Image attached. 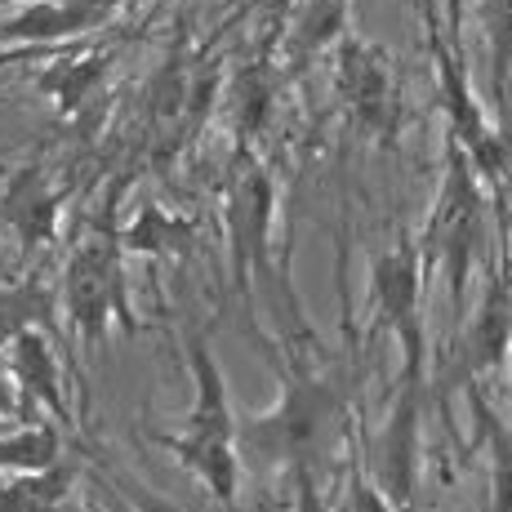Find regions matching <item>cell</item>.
I'll return each mask as SVG.
<instances>
[{"mask_svg":"<svg viewBox=\"0 0 512 512\" xmlns=\"http://www.w3.org/2000/svg\"><path fill=\"white\" fill-rule=\"evenodd\" d=\"M112 214L116 196H107V205L90 219V228L76 241L72 259L63 268V281H58L67 330H72L76 348L85 352V361H94L103 352L112 326L139 334V317H134L130 290H125V245Z\"/></svg>","mask_w":512,"mask_h":512,"instance_id":"2","label":"cell"},{"mask_svg":"<svg viewBox=\"0 0 512 512\" xmlns=\"http://www.w3.org/2000/svg\"><path fill=\"white\" fill-rule=\"evenodd\" d=\"M481 512H486V508H481Z\"/></svg>","mask_w":512,"mask_h":512,"instance_id":"31","label":"cell"},{"mask_svg":"<svg viewBox=\"0 0 512 512\" xmlns=\"http://www.w3.org/2000/svg\"><path fill=\"white\" fill-rule=\"evenodd\" d=\"M423 32H428V58H432V76H437L441 112H446V134L468 152L477 179L486 183V192L504 210V201L512 192V130L508 125L499 130L490 121V112L481 107V98L468 81L464 54L450 45V32H441L432 0H423Z\"/></svg>","mask_w":512,"mask_h":512,"instance_id":"4","label":"cell"},{"mask_svg":"<svg viewBox=\"0 0 512 512\" xmlns=\"http://www.w3.org/2000/svg\"><path fill=\"white\" fill-rule=\"evenodd\" d=\"M290 495H294V512H330L326 504V495H321V481H317V472L312 468H299V472H290Z\"/></svg>","mask_w":512,"mask_h":512,"instance_id":"25","label":"cell"},{"mask_svg":"<svg viewBox=\"0 0 512 512\" xmlns=\"http://www.w3.org/2000/svg\"><path fill=\"white\" fill-rule=\"evenodd\" d=\"M263 352L277 361L281 392L268 410L250 419H236V446H241V464L250 468H277V472H317L330 459L334 441L343 437L348 423V397H343L339 379L317 366L312 352V334H294L285 339V352L272 339H259Z\"/></svg>","mask_w":512,"mask_h":512,"instance_id":"1","label":"cell"},{"mask_svg":"<svg viewBox=\"0 0 512 512\" xmlns=\"http://www.w3.org/2000/svg\"><path fill=\"white\" fill-rule=\"evenodd\" d=\"M183 357H187V374H192V406H187L179 432H187V437L236 441V410H232L228 374H223L219 357H214L210 334L196 330V326L187 330Z\"/></svg>","mask_w":512,"mask_h":512,"instance_id":"12","label":"cell"},{"mask_svg":"<svg viewBox=\"0 0 512 512\" xmlns=\"http://www.w3.org/2000/svg\"><path fill=\"white\" fill-rule=\"evenodd\" d=\"M472 428H477V446L486 450L490 459V499L486 512H512V423L490 406L486 388L481 383H468L464 388Z\"/></svg>","mask_w":512,"mask_h":512,"instance_id":"16","label":"cell"},{"mask_svg":"<svg viewBox=\"0 0 512 512\" xmlns=\"http://www.w3.org/2000/svg\"><path fill=\"white\" fill-rule=\"evenodd\" d=\"M0 281H5V272H0Z\"/></svg>","mask_w":512,"mask_h":512,"instance_id":"30","label":"cell"},{"mask_svg":"<svg viewBox=\"0 0 512 512\" xmlns=\"http://www.w3.org/2000/svg\"><path fill=\"white\" fill-rule=\"evenodd\" d=\"M481 32H486V54H490V94H495L499 112H504L512 81V0H481Z\"/></svg>","mask_w":512,"mask_h":512,"instance_id":"21","label":"cell"},{"mask_svg":"<svg viewBox=\"0 0 512 512\" xmlns=\"http://www.w3.org/2000/svg\"><path fill=\"white\" fill-rule=\"evenodd\" d=\"M508 366H512V348H508Z\"/></svg>","mask_w":512,"mask_h":512,"instance_id":"29","label":"cell"},{"mask_svg":"<svg viewBox=\"0 0 512 512\" xmlns=\"http://www.w3.org/2000/svg\"><path fill=\"white\" fill-rule=\"evenodd\" d=\"M5 423H14V419H0V432H5Z\"/></svg>","mask_w":512,"mask_h":512,"instance_id":"28","label":"cell"},{"mask_svg":"<svg viewBox=\"0 0 512 512\" xmlns=\"http://www.w3.org/2000/svg\"><path fill=\"white\" fill-rule=\"evenodd\" d=\"M348 27H352V0H299L277 45L281 76H303L326 49H334V41Z\"/></svg>","mask_w":512,"mask_h":512,"instance_id":"15","label":"cell"},{"mask_svg":"<svg viewBox=\"0 0 512 512\" xmlns=\"http://www.w3.org/2000/svg\"><path fill=\"white\" fill-rule=\"evenodd\" d=\"M76 481H81V468L67 459L45 472H18L0 486V512H45L58 499H72Z\"/></svg>","mask_w":512,"mask_h":512,"instance_id":"20","label":"cell"},{"mask_svg":"<svg viewBox=\"0 0 512 512\" xmlns=\"http://www.w3.org/2000/svg\"><path fill=\"white\" fill-rule=\"evenodd\" d=\"M428 268L415 232H401L388 250L370 259V312L374 326L392 334L401 352V379L410 388H428Z\"/></svg>","mask_w":512,"mask_h":512,"instance_id":"6","label":"cell"},{"mask_svg":"<svg viewBox=\"0 0 512 512\" xmlns=\"http://www.w3.org/2000/svg\"><path fill=\"white\" fill-rule=\"evenodd\" d=\"M63 187L54 183L45 156H27L0 187V223L14 236L18 254L36 259V254L54 250L58 232H63Z\"/></svg>","mask_w":512,"mask_h":512,"instance_id":"10","label":"cell"},{"mask_svg":"<svg viewBox=\"0 0 512 512\" xmlns=\"http://www.w3.org/2000/svg\"><path fill=\"white\" fill-rule=\"evenodd\" d=\"M486 201H490L486 183L477 179L468 152L446 134V147H441V187H437L428 223L419 232V250H423L428 277L437 272L441 285H446L455 321L464 317V294L472 285L481 245H486V210H490Z\"/></svg>","mask_w":512,"mask_h":512,"instance_id":"3","label":"cell"},{"mask_svg":"<svg viewBox=\"0 0 512 512\" xmlns=\"http://www.w3.org/2000/svg\"><path fill=\"white\" fill-rule=\"evenodd\" d=\"M330 85L352 130L383 152H397L406 130V90L392 49L348 27L330 49Z\"/></svg>","mask_w":512,"mask_h":512,"instance_id":"5","label":"cell"},{"mask_svg":"<svg viewBox=\"0 0 512 512\" xmlns=\"http://www.w3.org/2000/svg\"><path fill=\"white\" fill-rule=\"evenodd\" d=\"M294 5H299V0H236L228 23H250V18H259L263 32H277L281 36L285 32V18L294 14Z\"/></svg>","mask_w":512,"mask_h":512,"instance_id":"24","label":"cell"},{"mask_svg":"<svg viewBox=\"0 0 512 512\" xmlns=\"http://www.w3.org/2000/svg\"><path fill=\"white\" fill-rule=\"evenodd\" d=\"M512 348V232L499 236V259L490 263L481 299L472 308L468 326L455 334L441 366V397L464 392L468 383H481L508 361Z\"/></svg>","mask_w":512,"mask_h":512,"instance_id":"8","label":"cell"},{"mask_svg":"<svg viewBox=\"0 0 512 512\" xmlns=\"http://www.w3.org/2000/svg\"><path fill=\"white\" fill-rule=\"evenodd\" d=\"M54 5H58V23H63L67 41H90L98 27H107L134 0H54Z\"/></svg>","mask_w":512,"mask_h":512,"instance_id":"22","label":"cell"},{"mask_svg":"<svg viewBox=\"0 0 512 512\" xmlns=\"http://www.w3.org/2000/svg\"><path fill=\"white\" fill-rule=\"evenodd\" d=\"M423 392L397 383V397L388 406L379 437L370 441L366 468L379 490L392 499L397 512H419V481H423Z\"/></svg>","mask_w":512,"mask_h":512,"instance_id":"9","label":"cell"},{"mask_svg":"<svg viewBox=\"0 0 512 512\" xmlns=\"http://www.w3.org/2000/svg\"><path fill=\"white\" fill-rule=\"evenodd\" d=\"M343 499H348V512H397V508H392V499L379 490V481L370 477L366 459H352L348 490H343Z\"/></svg>","mask_w":512,"mask_h":512,"instance_id":"23","label":"cell"},{"mask_svg":"<svg viewBox=\"0 0 512 512\" xmlns=\"http://www.w3.org/2000/svg\"><path fill=\"white\" fill-rule=\"evenodd\" d=\"M112 63H116V49H103L94 41H76L72 49H63V54L45 58L41 76H36V90L54 98V107L63 116H81L85 107L103 94Z\"/></svg>","mask_w":512,"mask_h":512,"instance_id":"13","label":"cell"},{"mask_svg":"<svg viewBox=\"0 0 512 512\" xmlns=\"http://www.w3.org/2000/svg\"><path fill=\"white\" fill-rule=\"evenodd\" d=\"M54 317H58L54 285H45L41 277L0 281V348H9L18 334L32 326L54 330Z\"/></svg>","mask_w":512,"mask_h":512,"instance_id":"19","label":"cell"},{"mask_svg":"<svg viewBox=\"0 0 512 512\" xmlns=\"http://www.w3.org/2000/svg\"><path fill=\"white\" fill-rule=\"evenodd\" d=\"M63 455H67V432L45 415L18 419L0 432V472H9V477H18V472H45V468L63 464Z\"/></svg>","mask_w":512,"mask_h":512,"instance_id":"17","label":"cell"},{"mask_svg":"<svg viewBox=\"0 0 512 512\" xmlns=\"http://www.w3.org/2000/svg\"><path fill=\"white\" fill-rule=\"evenodd\" d=\"M23 415V406H18V388H14V374L9 366L0 370V419H18Z\"/></svg>","mask_w":512,"mask_h":512,"instance_id":"26","label":"cell"},{"mask_svg":"<svg viewBox=\"0 0 512 512\" xmlns=\"http://www.w3.org/2000/svg\"><path fill=\"white\" fill-rule=\"evenodd\" d=\"M45 512H85V508H81V499L72 495V499H58V504H49Z\"/></svg>","mask_w":512,"mask_h":512,"instance_id":"27","label":"cell"},{"mask_svg":"<svg viewBox=\"0 0 512 512\" xmlns=\"http://www.w3.org/2000/svg\"><path fill=\"white\" fill-rule=\"evenodd\" d=\"M223 232H228V259H232V290L254 303L250 281H277V259H272V232H277V179L272 170L250 152L236 147L228 165V187H223Z\"/></svg>","mask_w":512,"mask_h":512,"instance_id":"7","label":"cell"},{"mask_svg":"<svg viewBox=\"0 0 512 512\" xmlns=\"http://www.w3.org/2000/svg\"><path fill=\"white\" fill-rule=\"evenodd\" d=\"M165 450L174 455V464L183 472H192L205 486V495L214 499L223 512H241V446L236 441H219V437H187V432H161Z\"/></svg>","mask_w":512,"mask_h":512,"instance_id":"14","label":"cell"},{"mask_svg":"<svg viewBox=\"0 0 512 512\" xmlns=\"http://www.w3.org/2000/svg\"><path fill=\"white\" fill-rule=\"evenodd\" d=\"M5 352H9L5 361H9V374H14V388H18V406H23L18 419L45 415L63 432H76V415H72L67 383H63V357L54 352L49 330H41V326L23 330Z\"/></svg>","mask_w":512,"mask_h":512,"instance_id":"11","label":"cell"},{"mask_svg":"<svg viewBox=\"0 0 512 512\" xmlns=\"http://www.w3.org/2000/svg\"><path fill=\"white\" fill-rule=\"evenodd\" d=\"M192 241H196V223L156 201L139 205L134 219L121 228V245L130 254H143V259H174V254L192 250Z\"/></svg>","mask_w":512,"mask_h":512,"instance_id":"18","label":"cell"}]
</instances>
